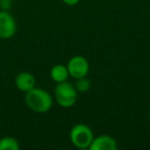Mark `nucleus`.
Segmentation results:
<instances>
[{"mask_svg":"<svg viewBox=\"0 0 150 150\" xmlns=\"http://www.w3.org/2000/svg\"><path fill=\"white\" fill-rule=\"evenodd\" d=\"M90 150H116L117 141L109 135H100L94 137Z\"/></svg>","mask_w":150,"mask_h":150,"instance_id":"6","label":"nucleus"},{"mask_svg":"<svg viewBox=\"0 0 150 150\" xmlns=\"http://www.w3.org/2000/svg\"><path fill=\"white\" fill-rule=\"evenodd\" d=\"M50 76L52 81H54L56 83H60V82L67 81L70 75H69L67 66L62 64H57L52 67L50 71Z\"/></svg>","mask_w":150,"mask_h":150,"instance_id":"8","label":"nucleus"},{"mask_svg":"<svg viewBox=\"0 0 150 150\" xmlns=\"http://www.w3.org/2000/svg\"><path fill=\"white\" fill-rule=\"evenodd\" d=\"M17 32V22L8 11H0V39H9Z\"/></svg>","mask_w":150,"mask_h":150,"instance_id":"5","label":"nucleus"},{"mask_svg":"<svg viewBox=\"0 0 150 150\" xmlns=\"http://www.w3.org/2000/svg\"><path fill=\"white\" fill-rule=\"evenodd\" d=\"M94 137L93 129L86 123H76L71 127L69 133L71 143L78 149H88Z\"/></svg>","mask_w":150,"mask_h":150,"instance_id":"3","label":"nucleus"},{"mask_svg":"<svg viewBox=\"0 0 150 150\" xmlns=\"http://www.w3.org/2000/svg\"><path fill=\"white\" fill-rule=\"evenodd\" d=\"M67 69L69 71V75L74 79L86 77L90 72V63L88 59L83 56H74L67 63Z\"/></svg>","mask_w":150,"mask_h":150,"instance_id":"4","label":"nucleus"},{"mask_svg":"<svg viewBox=\"0 0 150 150\" xmlns=\"http://www.w3.org/2000/svg\"><path fill=\"white\" fill-rule=\"evenodd\" d=\"M149 117H150V109H149Z\"/></svg>","mask_w":150,"mask_h":150,"instance_id":"13","label":"nucleus"},{"mask_svg":"<svg viewBox=\"0 0 150 150\" xmlns=\"http://www.w3.org/2000/svg\"><path fill=\"white\" fill-rule=\"evenodd\" d=\"M54 101L59 106L63 108H71L73 107L78 98V92L75 88L74 84L68 81L57 83L54 92Z\"/></svg>","mask_w":150,"mask_h":150,"instance_id":"2","label":"nucleus"},{"mask_svg":"<svg viewBox=\"0 0 150 150\" xmlns=\"http://www.w3.org/2000/svg\"><path fill=\"white\" fill-rule=\"evenodd\" d=\"M15 86L19 91L27 93L36 86V78L32 73L28 72V71H23L16 76Z\"/></svg>","mask_w":150,"mask_h":150,"instance_id":"7","label":"nucleus"},{"mask_svg":"<svg viewBox=\"0 0 150 150\" xmlns=\"http://www.w3.org/2000/svg\"><path fill=\"white\" fill-rule=\"evenodd\" d=\"M25 103L31 111L36 113H46L52 108L54 99L46 90L33 88L25 93Z\"/></svg>","mask_w":150,"mask_h":150,"instance_id":"1","label":"nucleus"},{"mask_svg":"<svg viewBox=\"0 0 150 150\" xmlns=\"http://www.w3.org/2000/svg\"><path fill=\"white\" fill-rule=\"evenodd\" d=\"M75 80H76V81H75V83H74V86L78 93H82V94H83V93H86L90 91L92 83H91V80L88 79L86 76V77L78 78V79H75Z\"/></svg>","mask_w":150,"mask_h":150,"instance_id":"10","label":"nucleus"},{"mask_svg":"<svg viewBox=\"0 0 150 150\" xmlns=\"http://www.w3.org/2000/svg\"><path fill=\"white\" fill-rule=\"evenodd\" d=\"M20 143L13 137H3L0 139V150H19Z\"/></svg>","mask_w":150,"mask_h":150,"instance_id":"9","label":"nucleus"},{"mask_svg":"<svg viewBox=\"0 0 150 150\" xmlns=\"http://www.w3.org/2000/svg\"><path fill=\"white\" fill-rule=\"evenodd\" d=\"M63 3L68 6H75V5H77L79 3L80 0H62Z\"/></svg>","mask_w":150,"mask_h":150,"instance_id":"12","label":"nucleus"},{"mask_svg":"<svg viewBox=\"0 0 150 150\" xmlns=\"http://www.w3.org/2000/svg\"><path fill=\"white\" fill-rule=\"evenodd\" d=\"M13 4V0H0V11H8Z\"/></svg>","mask_w":150,"mask_h":150,"instance_id":"11","label":"nucleus"}]
</instances>
